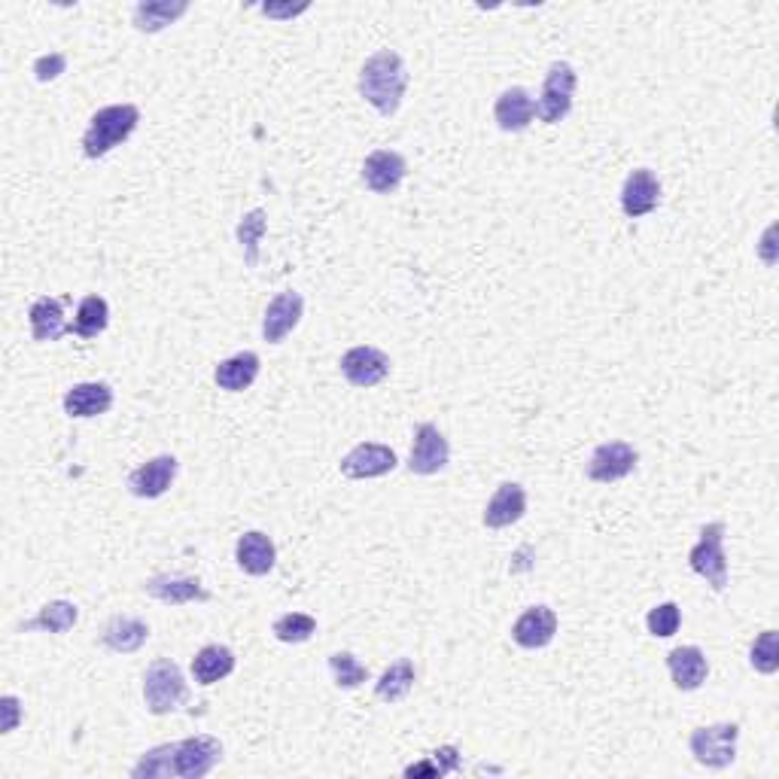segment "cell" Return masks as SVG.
<instances>
[{"label":"cell","mask_w":779,"mask_h":779,"mask_svg":"<svg viewBox=\"0 0 779 779\" xmlns=\"http://www.w3.org/2000/svg\"><path fill=\"white\" fill-rule=\"evenodd\" d=\"M259 10L268 16V19H296L302 12H308V3H298V7H275V3H263Z\"/></svg>","instance_id":"f35d334b"},{"label":"cell","mask_w":779,"mask_h":779,"mask_svg":"<svg viewBox=\"0 0 779 779\" xmlns=\"http://www.w3.org/2000/svg\"><path fill=\"white\" fill-rule=\"evenodd\" d=\"M235 670V652L229 645H205L193 658V677L198 686H217L219 679L231 677Z\"/></svg>","instance_id":"4316f807"},{"label":"cell","mask_w":779,"mask_h":779,"mask_svg":"<svg viewBox=\"0 0 779 779\" xmlns=\"http://www.w3.org/2000/svg\"><path fill=\"white\" fill-rule=\"evenodd\" d=\"M144 703L152 716H168L189 703V686L184 670L171 658H159L144 673Z\"/></svg>","instance_id":"277c9868"},{"label":"cell","mask_w":779,"mask_h":779,"mask_svg":"<svg viewBox=\"0 0 779 779\" xmlns=\"http://www.w3.org/2000/svg\"><path fill=\"white\" fill-rule=\"evenodd\" d=\"M575 86H579V77H575L573 65L554 61L549 73H545V82H542V92H539L536 101V116L545 126H558V122H563L570 116Z\"/></svg>","instance_id":"52a82bcc"},{"label":"cell","mask_w":779,"mask_h":779,"mask_svg":"<svg viewBox=\"0 0 779 779\" xmlns=\"http://www.w3.org/2000/svg\"><path fill=\"white\" fill-rule=\"evenodd\" d=\"M110 323V305L103 296H86L77 308V317L70 323V335H80V338H98V335L107 329Z\"/></svg>","instance_id":"f546056e"},{"label":"cell","mask_w":779,"mask_h":779,"mask_svg":"<svg viewBox=\"0 0 779 779\" xmlns=\"http://www.w3.org/2000/svg\"><path fill=\"white\" fill-rule=\"evenodd\" d=\"M302 314H305V298L296 289H284L277 293L268 308H265L263 317V338L268 344H280L287 338L298 323H302Z\"/></svg>","instance_id":"5bb4252c"},{"label":"cell","mask_w":779,"mask_h":779,"mask_svg":"<svg viewBox=\"0 0 779 779\" xmlns=\"http://www.w3.org/2000/svg\"><path fill=\"white\" fill-rule=\"evenodd\" d=\"M396 451L387 445H378V442H363L356 445L354 451H347L338 463L344 479H354V482H366V479H381V475H389L396 470Z\"/></svg>","instance_id":"9c48e42d"},{"label":"cell","mask_w":779,"mask_h":779,"mask_svg":"<svg viewBox=\"0 0 779 779\" xmlns=\"http://www.w3.org/2000/svg\"><path fill=\"white\" fill-rule=\"evenodd\" d=\"M65 70H68V56H65V52H49V56H40L34 61L37 82L58 80Z\"/></svg>","instance_id":"d590c367"},{"label":"cell","mask_w":779,"mask_h":779,"mask_svg":"<svg viewBox=\"0 0 779 779\" xmlns=\"http://www.w3.org/2000/svg\"><path fill=\"white\" fill-rule=\"evenodd\" d=\"M272 633L287 645H298V642H308L317 633V619H310L305 612H287V615H280L275 621Z\"/></svg>","instance_id":"1f68e13d"},{"label":"cell","mask_w":779,"mask_h":779,"mask_svg":"<svg viewBox=\"0 0 779 779\" xmlns=\"http://www.w3.org/2000/svg\"><path fill=\"white\" fill-rule=\"evenodd\" d=\"M749 664H752V670H758V673H765V677H773L779 670V633L777 631H765L758 633V640L752 642V649H749Z\"/></svg>","instance_id":"d6a6232c"},{"label":"cell","mask_w":779,"mask_h":779,"mask_svg":"<svg viewBox=\"0 0 779 779\" xmlns=\"http://www.w3.org/2000/svg\"><path fill=\"white\" fill-rule=\"evenodd\" d=\"M405 777H438L436 761H421V765H414V768L405 770Z\"/></svg>","instance_id":"60d3db41"},{"label":"cell","mask_w":779,"mask_h":779,"mask_svg":"<svg viewBox=\"0 0 779 779\" xmlns=\"http://www.w3.org/2000/svg\"><path fill=\"white\" fill-rule=\"evenodd\" d=\"M688 566L707 579L712 591L722 594L728 588V554H724V524L722 521H712L707 527L700 530V539L694 549L688 551Z\"/></svg>","instance_id":"8992f818"},{"label":"cell","mask_w":779,"mask_h":779,"mask_svg":"<svg viewBox=\"0 0 779 779\" xmlns=\"http://www.w3.org/2000/svg\"><path fill=\"white\" fill-rule=\"evenodd\" d=\"M405 89H408V68H405L400 52L381 49L366 58V65L359 70V95L381 116H393L400 110Z\"/></svg>","instance_id":"7a4b0ae2"},{"label":"cell","mask_w":779,"mask_h":779,"mask_svg":"<svg viewBox=\"0 0 779 779\" xmlns=\"http://www.w3.org/2000/svg\"><path fill=\"white\" fill-rule=\"evenodd\" d=\"M223 761V743L210 733L149 749L131 770V779H205Z\"/></svg>","instance_id":"6da1fadb"},{"label":"cell","mask_w":779,"mask_h":779,"mask_svg":"<svg viewBox=\"0 0 779 779\" xmlns=\"http://www.w3.org/2000/svg\"><path fill=\"white\" fill-rule=\"evenodd\" d=\"M189 12V0H144L131 10V22L140 34H159L168 24L184 19Z\"/></svg>","instance_id":"cb8c5ba5"},{"label":"cell","mask_w":779,"mask_h":779,"mask_svg":"<svg viewBox=\"0 0 779 779\" xmlns=\"http://www.w3.org/2000/svg\"><path fill=\"white\" fill-rule=\"evenodd\" d=\"M80 619V609L68 600H49L47 607H40L34 619L24 621L22 633L43 631V633H68Z\"/></svg>","instance_id":"f1b7e54d"},{"label":"cell","mask_w":779,"mask_h":779,"mask_svg":"<svg viewBox=\"0 0 779 779\" xmlns=\"http://www.w3.org/2000/svg\"><path fill=\"white\" fill-rule=\"evenodd\" d=\"M103 645L116 654H131L144 649V642L149 640V628L140 619H131V615H116L110 619V624L103 628Z\"/></svg>","instance_id":"484cf974"},{"label":"cell","mask_w":779,"mask_h":779,"mask_svg":"<svg viewBox=\"0 0 779 779\" xmlns=\"http://www.w3.org/2000/svg\"><path fill=\"white\" fill-rule=\"evenodd\" d=\"M773 235H777V226H770V229L765 231V238H761V259L768 265L777 263V256H773Z\"/></svg>","instance_id":"ab89813d"},{"label":"cell","mask_w":779,"mask_h":779,"mask_svg":"<svg viewBox=\"0 0 779 779\" xmlns=\"http://www.w3.org/2000/svg\"><path fill=\"white\" fill-rule=\"evenodd\" d=\"M737 740H740V724L722 722L694 728L691 737H688V746H691V756H694L698 765L712 770H724L737 761Z\"/></svg>","instance_id":"5b68a950"},{"label":"cell","mask_w":779,"mask_h":779,"mask_svg":"<svg viewBox=\"0 0 779 779\" xmlns=\"http://www.w3.org/2000/svg\"><path fill=\"white\" fill-rule=\"evenodd\" d=\"M144 591L149 596H156L159 603L168 607H186V603H207L210 594L205 591V584L193 579V575H152Z\"/></svg>","instance_id":"44dd1931"},{"label":"cell","mask_w":779,"mask_h":779,"mask_svg":"<svg viewBox=\"0 0 779 779\" xmlns=\"http://www.w3.org/2000/svg\"><path fill=\"white\" fill-rule=\"evenodd\" d=\"M342 375L354 387H378L389 375V356L372 344H356L342 356Z\"/></svg>","instance_id":"30bf717a"},{"label":"cell","mask_w":779,"mask_h":779,"mask_svg":"<svg viewBox=\"0 0 779 779\" xmlns=\"http://www.w3.org/2000/svg\"><path fill=\"white\" fill-rule=\"evenodd\" d=\"M265 229H268V214H265L263 207H253L250 214H244L238 229H235L247 268H256V265H259V241H263Z\"/></svg>","instance_id":"4dcf8cb0"},{"label":"cell","mask_w":779,"mask_h":779,"mask_svg":"<svg viewBox=\"0 0 779 779\" xmlns=\"http://www.w3.org/2000/svg\"><path fill=\"white\" fill-rule=\"evenodd\" d=\"M524 515H527V491L517 482H503L487 500L482 521L487 530H503L517 524Z\"/></svg>","instance_id":"9a60e30c"},{"label":"cell","mask_w":779,"mask_h":779,"mask_svg":"<svg viewBox=\"0 0 779 779\" xmlns=\"http://www.w3.org/2000/svg\"><path fill=\"white\" fill-rule=\"evenodd\" d=\"M329 670H333L335 686L344 688V691L359 688L368 679V670L359 664V661H356V654H351V652L329 654Z\"/></svg>","instance_id":"836d02e7"},{"label":"cell","mask_w":779,"mask_h":779,"mask_svg":"<svg viewBox=\"0 0 779 779\" xmlns=\"http://www.w3.org/2000/svg\"><path fill=\"white\" fill-rule=\"evenodd\" d=\"M451 463V445L436 424H421L414 430V445L408 454V470L414 475H438Z\"/></svg>","instance_id":"8fae6325"},{"label":"cell","mask_w":779,"mask_h":779,"mask_svg":"<svg viewBox=\"0 0 779 779\" xmlns=\"http://www.w3.org/2000/svg\"><path fill=\"white\" fill-rule=\"evenodd\" d=\"M259 366H263L259 356L253 354V351H241V354H235L219 363L217 372H214V381L226 393H244L253 381L259 378Z\"/></svg>","instance_id":"d4e9b609"},{"label":"cell","mask_w":779,"mask_h":779,"mask_svg":"<svg viewBox=\"0 0 779 779\" xmlns=\"http://www.w3.org/2000/svg\"><path fill=\"white\" fill-rule=\"evenodd\" d=\"M536 116V103H533V95L524 89V86H512L505 89L496 103H493V119L496 126L509 131V135H517V131H527L530 122Z\"/></svg>","instance_id":"ffe728a7"},{"label":"cell","mask_w":779,"mask_h":779,"mask_svg":"<svg viewBox=\"0 0 779 779\" xmlns=\"http://www.w3.org/2000/svg\"><path fill=\"white\" fill-rule=\"evenodd\" d=\"M414 679H417V673H414L412 658H400V661H393V664L381 673L378 682H375V698L384 700V703H400V700H405L412 694Z\"/></svg>","instance_id":"83f0119b"},{"label":"cell","mask_w":779,"mask_h":779,"mask_svg":"<svg viewBox=\"0 0 779 779\" xmlns=\"http://www.w3.org/2000/svg\"><path fill=\"white\" fill-rule=\"evenodd\" d=\"M235 561L247 575H268L275 570L277 549L268 533L263 530H247L244 536H238V545H235Z\"/></svg>","instance_id":"7402d4cb"},{"label":"cell","mask_w":779,"mask_h":779,"mask_svg":"<svg viewBox=\"0 0 779 779\" xmlns=\"http://www.w3.org/2000/svg\"><path fill=\"white\" fill-rule=\"evenodd\" d=\"M433 761H436L438 777H445V773H457L460 770L457 746H442V749H436V752H433Z\"/></svg>","instance_id":"74e56055"},{"label":"cell","mask_w":779,"mask_h":779,"mask_svg":"<svg viewBox=\"0 0 779 779\" xmlns=\"http://www.w3.org/2000/svg\"><path fill=\"white\" fill-rule=\"evenodd\" d=\"M140 126V107L135 103H110L101 107L89 119V128L82 135V156L86 159H103L107 152L122 147Z\"/></svg>","instance_id":"3957f363"},{"label":"cell","mask_w":779,"mask_h":779,"mask_svg":"<svg viewBox=\"0 0 779 779\" xmlns=\"http://www.w3.org/2000/svg\"><path fill=\"white\" fill-rule=\"evenodd\" d=\"M22 722V700L16 694H3L0 698V733H12Z\"/></svg>","instance_id":"8d00e7d4"},{"label":"cell","mask_w":779,"mask_h":779,"mask_svg":"<svg viewBox=\"0 0 779 779\" xmlns=\"http://www.w3.org/2000/svg\"><path fill=\"white\" fill-rule=\"evenodd\" d=\"M679 624H682V609H679L673 600L654 607L652 612H649V619H645V628H649V633L658 637V640H670V637L679 631Z\"/></svg>","instance_id":"e575fe53"},{"label":"cell","mask_w":779,"mask_h":779,"mask_svg":"<svg viewBox=\"0 0 779 779\" xmlns=\"http://www.w3.org/2000/svg\"><path fill=\"white\" fill-rule=\"evenodd\" d=\"M661 201V180L649 168H637L628 174V180L621 186V210L631 219L649 217Z\"/></svg>","instance_id":"2e32d148"},{"label":"cell","mask_w":779,"mask_h":779,"mask_svg":"<svg viewBox=\"0 0 779 779\" xmlns=\"http://www.w3.org/2000/svg\"><path fill=\"white\" fill-rule=\"evenodd\" d=\"M667 670L679 691H698L710 677V661L700 645H679L667 654Z\"/></svg>","instance_id":"ac0fdd59"},{"label":"cell","mask_w":779,"mask_h":779,"mask_svg":"<svg viewBox=\"0 0 779 779\" xmlns=\"http://www.w3.org/2000/svg\"><path fill=\"white\" fill-rule=\"evenodd\" d=\"M31 335L34 342H58L61 335H70V323H65V302L52 296H40L28 310Z\"/></svg>","instance_id":"603a6c76"},{"label":"cell","mask_w":779,"mask_h":779,"mask_svg":"<svg viewBox=\"0 0 779 779\" xmlns=\"http://www.w3.org/2000/svg\"><path fill=\"white\" fill-rule=\"evenodd\" d=\"M640 463L637 447L628 442H603L594 447V454L588 460V479L596 484H612L628 479Z\"/></svg>","instance_id":"ba28073f"},{"label":"cell","mask_w":779,"mask_h":779,"mask_svg":"<svg viewBox=\"0 0 779 779\" xmlns=\"http://www.w3.org/2000/svg\"><path fill=\"white\" fill-rule=\"evenodd\" d=\"M114 408V387L103 381H86V384H73L65 393V414L86 421V417H98Z\"/></svg>","instance_id":"d6986e66"},{"label":"cell","mask_w":779,"mask_h":779,"mask_svg":"<svg viewBox=\"0 0 779 779\" xmlns=\"http://www.w3.org/2000/svg\"><path fill=\"white\" fill-rule=\"evenodd\" d=\"M408 174V161L396 149H375L363 161V184L375 195H393Z\"/></svg>","instance_id":"4fadbf2b"},{"label":"cell","mask_w":779,"mask_h":779,"mask_svg":"<svg viewBox=\"0 0 779 779\" xmlns=\"http://www.w3.org/2000/svg\"><path fill=\"white\" fill-rule=\"evenodd\" d=\"M558 633V615L554 609L549 607H530L524 609L517 621L512 624V640L521 645V649H545Z\"/></svg>","instance_id":"e0dca14e"},{"label":"cell","mask_w":779,"mask_h":779,"mask_svg":"<svg viewBox=\"0 0 779 779\" xmlns=\"http://www.w3.org/2000/svg\"><path fill=\"white\" fill-rule=\"evenodd\" d=\"M180 472V463L174 454H159V457L147 460L144 466L128 475V491L135 493L138 500H159L161 493L171 491L174 479Z\"/></svg>","instance_id":"7c38bea8"}]
</instances>
